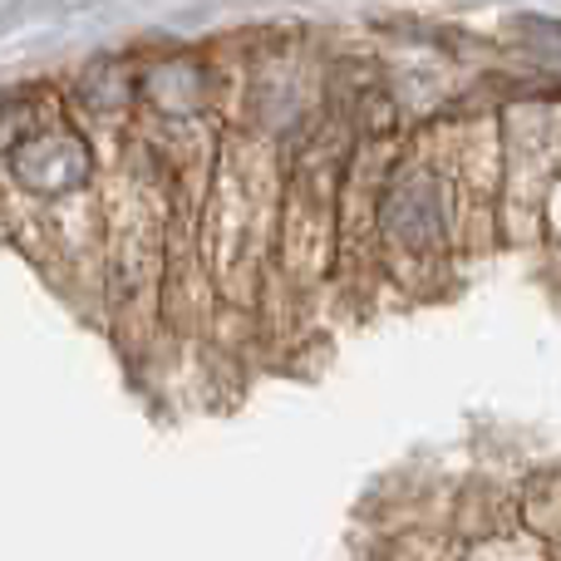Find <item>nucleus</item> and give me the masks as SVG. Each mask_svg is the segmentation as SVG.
<instances>
[{"label":"nucleus","mask_w":561,"mask_h":561,"mask_svg":"<svg viewBox=\"0 0 561 561\" xmlns=\"http://www.w3.org/2000/svg\"><path fill=\"white\" fill-rule=\"evenodd\" d=\"M517 30H523V35H537V39H557V45H561V20L523 15V20H517Z\"/></svg>","instance_id":"f257e3e1"}]
</instances>
